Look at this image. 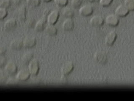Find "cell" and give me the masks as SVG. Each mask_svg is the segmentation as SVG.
Returning <instances> with one entry per match:
<instances>
[{
  "label": "cell",
  "mask_w": 134,
  "mask_h": 101,
  "mask_svg": "<svg viewBox=\"0 0 134 101\" xmlns=\"http://www.w3.org/2000/svg\"><path fill=\"white\" fill-rule=\"evenodd\" d=\"M15 18L21 21H25L27 17V9L25 5L18 8L14 12Z\"/></svg>",
  "instance_id": "cell-1"
},
{
  "label": "cell",
  "mask_w": 134,
  "mask_h": 101,
  "mask_svg": "<svg viewBox=\"0 0 134 101\" xmlns=\"http://www.w3.org/2000/svg\"><path fill=\"white\" fill-rule=\"evenodd\" d=\"M40 69L39 62L36 58L32 59L29 63L28 71L31 75L36 76L38 73Z\"/></svg>",
  "instance_id": "cell-2"
},
{
  "label": "cell",
  "mask_w": 134,
  "mask_h": 101,
  "mask_svg": "<svg viewBox=\"0 0 134 101\" xmlns=\"http://www.w3.org/2000/svg\"><path fill=\"white\" fill-rule=\"evenodd\" d=\"M17 64L14 61H9L5 67V72L8 75H13L15 74L17 72Z\"/></svg>",
  "instance_id": "cell-3"
},
{
  "label": "cell",
  "mask_w": 134,
  "mask_h": 101,
  "mask_svg": "<svg viewBox=\"0 0 134 101\" xmlns=\"http://www.w3.org/2000/svg\"><path fill=\"white\" fill-rule=\"evenodd\" d=\"M94 8L91 4H86L81 7L79 10V13L84 17L90 16L93 12Z\"/></svg>",
  "instance_id": "cell-4"
},
{
  "label": "cell",
  "mask_w": 134,
  "mask_h": 101,
  "mask_svg": "<svg viewBox=\"0 0 134 101\" xmlns=\"http://www.w3.org/2000/svg\"><path fill=\"white\" fill-rule=\"evenodd\" d=\"M105 21L107 25L111 27H116L118 25L119 23V17L115 14L108 15L105 18Z\"/></svg>",
  "instance_id": "cell-5"
},
{
  "label": "cell",
  "mask_w": 134,
  "mask_h": 101,
  "mask_svg": "<svg viewBox=\"0 0 134 101\" xmlns=\"http://www.w3.org/2000/svg\"><path fill=\"white\" fill-rule=\"evenodd\" d=\"M117 35L114 31H111L108 33L105 38L104 42L107 46H111L114 44L117 39Z\"/></svg>",
  "instance_id": "cell-6"
},
{
  "label": "cell",
  "mask_w": 134,
  "mask_h": 101,
  "mask_svg": "<svg viewBox=\"0 0 134 101\" xmlns=\"http://www.w3.org/2000/svg\"><path fill=\"white\" fill-rule=\"evenodd\" d=\"M94 58L100 64H105L107 62L108 57L107 54L103 51H98L95 53Z\"/></svg>",
  "instance_id": "cell-7"
},
{
  "label": "cell",
  "mask_w": 134,
  "mask_h": 101,
  "mask_svg": "<svg viewBox=\"0 0 134 101\" xmlns=\"http://www.w3.org/2000/svg\"><path fill=\"white\" fill-rule=\"evenodd\" d=\"M47 23V16L43 15L35 24V28L37 32H41L45 30Z\"/></svg>",
  "instance_id": "cell-8"
},
{
  "label": "cell",
  "mask_w": 134,
  "mask_h": 101,
  "mask_svg": "<svg viewBox=\"0 0 134 101\" xmlns=\"http://www.w3.org/2000/svg\"><path fill=\"white\" fill-rule=\"evenodd\" d=\"M30 75L28 70L21 69L17 73L15 78L19 82H25L29 78Z\"/></svg>",
  "instance_id": "cell-9"
},
{
  "label": "cell",
  "mask_w": 134,
  "mask_h": 101,
  "mask_svg": "<svg viewBox=\"0 0 134 101\" xmlns=\"http://www.w3.org/2000/svg\"><path fill=\"white\" fill-rule=\"evenodd\" d=\"M59 15V12L57 10L52 11L47 16V23L49 24L54 25L58 21Z\"/></svg>",
  "instance_id": "cell-10"
},
{
  "label": "cell",
  "mask_w": 134,
  "mask_h": 101,
  "mask_svg": "<svg viewBox=\"0 0 134 101\" xmlns=\"http://www.w3.org/2000/svg\"><path fill=\"white\" fill-rule=\"evenodd\" d=\"M90 23L94 27H100L104 23V19L100 15H95L90 19Z\"/></svg>",
  "instance_id": "cell-11"
},
{
  "label": "cell",
  "mask_w": 134,
  "mask_h": 101,
  "mask_svg": "<svg viewBox=\"0 0 134 101\" xmlns=\"http://www.w3.org/2000/svg\"><path fill=\"white\" fill-rule=\"evenodd\" d=\"M74 68V65L71 62L66 63L62 66L61 69V72L62 75L67 76L70 74Z\"/></svg>",
  "instance_id": "cell-12"
},
{
  "label": "cell",
  "mask_w": 134,
  "mask_h": 101,
  "mask_svg": "<svg viewBox=\"0 0 134 101\" xmlns=\"http://www.w3.org/2000/svg\"><path fill=\"white\" fill-rule=\"evenodd\" d=\"M23 47L25 48H31L36 45L37 39L35 37L27 36L23 41Z\"/></svg>",
  "instance_id": "cell-13"
},
{
  "label": "cell",
  "mask_w": 134,
  "mask_h": 101,
  "mask_svg": "<svg viewBox=\"0 0 134 101\" xmlns=\"http://www.w3.org/2000/svg\"><path fill=\"white\" fill-rule=\"evenodd\" d=\"M128 9L125 6L124 4H121L116 8L115 10V14L118 17H125L129 14Z\"/></svg>",
  "instance_id": "cell-14"
},
{
  "label": "cell",
  "mask_w": 134,
  "mask_h": 101,
  "mask_svg": "<svg viewBox=\"0 0 134 101\" xmlns=\"http://www.w3.org/2000/svg\"><path fill=\"white\" fill-rule=\"evenodd\" d=\"M17 25V22L14 18L8 19L4 24V28L7 31H11L15 28Z\"/></svg>",
  "instance_id": "cell-15"
},
{
  "label": "cell",
  "mask_w": 134,
  "mask_h": 101,
  "mask_svg": "<svg viewBox=\"0 0 134 101\" xmlns=\"http://www.w3.org/2000/svg\"><path fill=\"white\" fill-rule=\"evenodd\" d=\"M74 26L75 24L72 19L67 18L64 21L62 25V28L65 31H70L73 29Z\"/></svg>",
  "instance_id": "cell-16"
},
{
  "label": "cell",
  "mask_w": 134,
  "mask_h": 101,
  "mask_svg": "<svg viewBox=\"0 0 134 101\" xmlns=\"http://www.w3.org/2000/svg\"><path fill=\"white\" fill-rule=\"evenodd\" d=\"M10 47L12 49L16 50L21 49L23 47V40L19 38L14 39L10 43Z\"/></svg>",
  "instance_id": "cell-17"
},
{
  "label": "cell",
  "mask_w": 134,
  "mask_h": 101,
  "mask_svg": "<svg viewBox=\"0 0 134 101\" xmlns=\"http://www.w3.org/2000/svg\"><path fill=\"white\" fill-rule=\"evenodd\" d=\"M45 32L49 36H54L57 34L58 32L57 28L54 25L49 24L46 26L45 30Z\"/></svg>",
  "instance_id": "cell-18"
},
{
  "label": "cell",
  "mask_w": 134,
  "mask_h": 101,
  "mask_svg": "<svg viewBox=\"0 0 134 101\" xmlns=\"http://www.w3.org/2000/svg\"><path fill=\"white\" fill-rule=\"evenodd\" d=\"M34 56L33 53L32 52H27L25 53L21 57V61L23 65H26L30 63Z\"/></svg>",
  "instance_id": "cell-19"
},
{
  "label": "cell",
  "mask_w": 134,
  "mask_h": 101,
  "mask_svg": "<svg viewBox=\"0 0 134 101\" xmlns=\"http://www.w3.org/2000/svg\"><path fill=\"white\" fill-rule=\"evenodd\" d=\"M74 14L75 13L72 9L69 7L64 8L62 11V15L66 19L72 18Z\"/></svg>",
  "instance_id": "cell-20"
},
{
  "label": "cell",
  "mask_w": 134,
  "mask_h": 101,
  "mask_svg": "<svg viewBox=\"0 0 134 101\" xmlns=\"http://www.w3.org/2000/svg\"><path fill=\"white\" fill-rule=\"evenodd\" d=\"M35 20L33 17H30L26 20L25 23V26L28 28H32L35 26Z\"/></svg>",
  "instance_id": "cell-21"
},
{
  "label": "cell",
  "mask_w": 134,
  "mask_h": 101,
  "mask_svg": "<svg viewBox=\"0 0 134 101\" xmlns=\"http://www.w3.org/2000/svg\"><path fill=\"white\" fill-rule=\"evenodd\" d=\"M124 4L125 5L129 11H134V0H125Z\"/></svg>",
  "instance_id": "cell-22"
},
{
  "label": "cell",
  "mask_w": 134,
  "mask_h": 101,
  "mask_svg": "<svg viewBox=\"0 0 134 101\" xmlns=\"http://www.w3.org/2000/svg\"><path fill=\"white\" fill-rule=\"evenodd\" d=\"M12 0H1L0 1V8L8 9L12 4Z\"/></svg>",
  "instance_id": "cell-23"
},
{
  "label": "cell",
  "mask_w": 134,
  "mask_h": 101,
  "mask_svg": "<svg viewBox=\"0 0 134 101\" xmlns=\"http://www.w3.org/2000/svg\"><path fill=\"white\" fill-rule=\"evenodd\" d=\"M41 0H27V3L30 7H36L41 4Z\"/></svg>",
  "instance_id": "cell-24"
},
{
  "label": "cell",
  "mask_w": 134,
  "mask_h": 101,
  "mask_svg": "<svg viewBox=\"0 0 134 101\" xmlns=\"http://www.w3.org/2000/svg\"><path fill=\"white\" fill-rule=\"evenodd\" d=\"M83 2V0H71V5L74 8L77 9L82 5Z\"/></svg>",
  "instance_id": "cell-25"
},
{
  "label": "cell",
  "mask_w": 134,
  "mask_h": 101,
  "mask_svg": "<svg viewBox=\"0 0 134 101\" xmlns=\"http://www.w3.org/2000/svg\"><path fill=\"white\" fill-rule=\"evenodd\" d=\"M55 3L58 7H63L67 5L68 0H54Z\"/></svg>",
  "instance_id": "cell-26"
},
{
  "label": "cell",
  "mask_w": 134,
  "mask_h": 101,
  "mask_svg": "<svg viewBox=\"0 0 134 101\" xmlns=\"http://www.w3.org/2000/svg\"><path fill=\"white\" fill-rule=\"evenodd\" d=\"M8 15V12L7 9L0 8V19L2 21Z\"/></svg>",
  "instance_id": "cell-27"
},
{
  "label": "cell",
  "mask_w": 134,
  "mask_h": 101,
  "mask_svg": "<svg viewBox=\"0 0 134 101\" xmlns=\"http://www.w3.org/2000/svg\"><path fill=\"white\" fill-rule=\"evenodd\" d=\"M113 0H100L99 3L103 7H109L112 2Z\"/></svg>",
  "instance_id": "cell-28"
},
{
  "label": "cell",
  "mask_w": 134,
  "mask_h": 101,
  "mask_svg": "<svg viewBox=\"0 0 134 101\" xmlns=\"http://www.w3.org/2000/svg\"><path fill=\"white\" fill-rule=\"evenodd\" d=\"M18 82V81L16 78L15 79L12 78L9 79L7 82V85L9 86H13L14 85H17Z\"/></svg>",
  "instance_id": "cell-29"
},
{
  "label": "cell",
  "mask_w": 134,
  "mask_h": 101,
  "mask_svg": "<svg viewBox=\"0 0 134 101\" xmlns=\"http://www.w3.org/2000/svg\"><path fill=\"white\" fill-rule=\"evenodd\" d=\"M52 12L51 9H50V8H46V9H44L43 11V15H46V16H48V15L50 14V13Z\"/></svg>",
  "instance_id": "cell-30"
},
{
  "label": "cell",
  "mask_w": 134,
  "mask_h": 101,
  "mask_svg": "<svg viewBox=\"0 0 134 101\" xmlns=\"http://www.w3.org/2000/svg\"><path fill=\"white\" fill-rule=\"evenodd\" d=\"M6 52V49L3 46H1L0 47V55L2 56L5 54Z\"/></svg>",
  "instance_id": "cell-31"
},
{
  "label": "cell",
  "mask_w": 134,
  "mask_h": 101,
  "mask_svg": "<svg viewBox=\"0 0 134 101\" xmlns=\"http://www.w3.org/2000/svg\"><path fill=\"white\" fill-rule=\"evenodd\" d=\"M60 80H61V83L64 84H66L68 81V80L66 78V76H64V75H62Z\"/></svg>",
  "instance_id": "cell-32"
},
{
  "label": "cell",
  "mask_w": 134,
  "mask_h": 101,
  "mask_svg": "<svg viewBox=\"0 0 134 101\" xmlns=\"http://www.w3.org/2000/svg\"><path fill=\"white\" fill-rule=\"evenodd\" d=\"M5 63V59L4 58H1L0 59V67L2 68Z\"/></svg>",
  "instance_id": "cell-33"
},
{
  "label": "cell",
  "mask_w": 134,
  "mask_h": 101,
  "mask_svg": "<svg viewBox=\"0 0 134 101\" xmlns=\"http://www.w3.org/2000/svg\"><path fill=\"white\" fill-rule=\"evenodd\" d=\"M21 0H12V3L14 5L18 6L21 2Z\"/></svg>",
  "instance_id": "cell-34"
},
{
  "label": "cell",
  "mask_w": 134,
  "mask_h": 101,
  "mask_svg": "<svg viewBox=\"0 0 134 101\" xmlns=\"http://www.w3.org/2000/svg\"><path fill=\"white\" fill-rule=\"evenodd\" d=\"M85 1L89 3H93L96 0H85Z\"/></svg>",
  "instance_id": "cell-35"
},
{
  "label": "cell",
  "mask_w": 134,
  "mask_h": 101,
  "mask_svg": "<svg viewBox=\"0 0 134 101\" xmlns=\"http://www.w3.org/2000/svg\"><path fill=\"white\" fill-rule=\"evenodd\" d=\"M42 1H43L44 2H50V1H52V0H41Z\"/></svg>",
  "instance_id": "cell-36"
}]
</instances>
